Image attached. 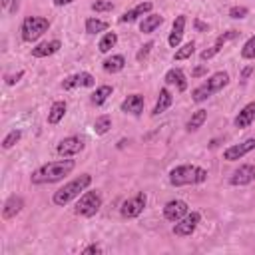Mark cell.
<instances>
[{"instance_id": "27", "label": "cell", "mask_w": 255, "mask_h": 255, "mask_svg": "<svg viewBox=\"0 0 255 255\" xmlns=\"http://www.w3.org/2000/svg\"><path fill=\"white\" fill-rule=\"evenodd\" d=\"M112 92H114V88H112V86H106V84H104V86H98L90 100H92V104H94V106H102V104L112 96Z\"/></svg>"}, {"instance_id": "19", "label": "cell", "mask_w": 255, "mask_h": 255, "mask_svg": "<svg viewBox=\"0 0 255 255\" xmlns=\"http://www.w3.org/2000/svg\"><path fill=\"white\" fill-rule=\"evenodd\" d=\"M183 32H185V16L179 14V16L173 20V28H171L169 38H167V42H169L171 48H177V46H179V42H181V38H183Z\"/></svg>"}, {"instance_id": "44", "label": "cell", "mask_w": 255, "mask_h": 255, "mask_svg": "<svg viewBox=\"0 0 255 255\" xmlns=\"http://www.w3.org/2000/svg\"><path fill=\"white\" fill-rule=\"evenodd\" d=\"M8 2H10V0H2V6H4V8H8Z\"/></svg>"}, {"instance_id": "9", "label": "cell", "mask_w": 255, "mask_h": 255, "mask_svg": "<svg viewBox=\"0 0 255 255\" xmlns=\"http://www.w3.org/2000/svg\"><path fill=\"white\" fill-rule=\"evenodd\" d=\"M253 149H255V137H249V139H245V141H241V143L229 145V147L223 151V159H227V161H237V159H241L243 155H247V153L253 151Z\"/></svg>"}, {"instance_id": "36", "label": "cell", "mask_w": 255, "mask_h": 255, "mask_svg": "<svg viewBox=\"0 0 255 255\" xmlns=\"http://www.w3.org/2000/svg\"><path fill=\"white\" fill-rule=\"evenodd\" d=\"M151 48H153V42H147L145 46H141V50L135 54V60H137V62H143V60L147 58V54H149Z\"/></svg>"}, {"instance_id": "11", "label": "cell", "mask_w": 255, "mask_h": 255, "mask_svg": "<svg viewBox=\"0 0 255 255\" xmlns=\"http://www.w3.org/2000/svg\"><path fill=\"white\" fill-rule=\"evenodd\" d=\"M187 211H189V207H187V203L183 199H171V201H167L163 205V217L167 221H171V223L179 221Z\"/></svg>"}, {"instance_id": "17", "label": "cell", "mask_w": 255, "mask_h": 255, "mask_svg": "<svg viewBox=\"0 0 255 255\" xmlns=\"http://www.w3.org/2000/svg\"><path fill=\"white\" fill-rule=\"evenodd\" d=\"M24 207V199L20 195H10L6 201H4V207H2V217L4 219H12L16 217Z\"/></svg>"}, {"instance_id": "1", "label": "cell", "mask_w": 255, "mask_h": 255, "mask_svg": "<svg viewBox=\"0 0 255 255\" xmlns=\"http://www.w3.org/2000/svg\"><path fill=\"white\" fill-rule=\"evenodd\" d=\"M76 167L74 159H58V161H48L44 165H40L36 171H32L30 181L34 185H44V183H56L60 179H64L72 169Z\"/></svg>"}, {"instance_id": "35", "label": "cell", "mask_w": 255, "mask_h": 255, "mask_svg": "<svg viewBox=\"0 0 255 255\" xmlns=\"http://www.w3.org/2000/svg\"><path fill=\"white\" fill-rule=\"evenodd\" d=\"M249 14V10L245 8V6H233L231 10H229V16L231 18H245Z\"/></svg>"}, {"instance_id": "4", "label": "cell", "mask_w": 255, "mask_h": 255, "mask_svg": "<svg viewBox=\"0 0 255 255\" xmlns=\"http://www.w3.org/2000/svg\"><path fill=\"white\" fill-rule=\"evenodd\" d=\"M229 84V74L227 72H215V74H211L203 84H199L193 92H191V100L193 102H205L207 98H211L215 92H219V90H223L225 86Z\"/></svg>"}, {"instance_id": "43", "label": "cell", "mask_w": 255, "mask_h": 255, "mask_svg": "<svg viewBox=\"0 0 255 255\" xmlns=\"http://www.w3.org/2000/svg\"><path fill=\"white\" fill-rule=\"evenodd\" d=\"M56 6H68V4H72V2H76V0H52Z\"/></svg>"}, {"instance_id": "38", "label": "cell", "mask_w": 255, "mask_h": 255, "mask_svg": "<svg viewBox=\"0 0 255 255\" xmlns=\"http://www.w3.org/2000/svg\"><path fill=\"white\" fill-rule=\"evenodd\" d=\"M102 251H104V249H102L100 245H96V243H94V245H88L82 253H86V255H88V253H102Z\"/></svg>"}, {"instance_id": "23", "label": "cell", "mask_w": 255, "mask_h": 255, "mask_svg": "<svg viewBox=\"0 0 255 255\" xmlns=\"http://www.w3.org/2000/svg\"><path fill=\"white\" fill-rule=\"evenodd\" d=\"M171 102H173V98H171L169 90H167V88H161V90H159V96H157V102H155V106H153V110H151V116L163 114V112L171 106Z\"/></svg>"}, {"instance_id": "15", "label": "cell", "mask_w": 255, "mask_h": 255, "mask_svg": "<svg viewBox=\"0 0 255 255\" xmlns=\"http://www.w3.org/2000/svg\"><path fill=\"white\" fill-rule=\"evenodd\" d=\"M122 112L124 114H131V116H139L143 112V96L141 94H129L124 102H122Z\"/></svg>"}, {"instance_id": "26", "label": "cell", "mask_w": 255, "mask_h": 255, "mask_svg": "<svg viewBox=\"0 0 255 255\" xmlns=\"http://www.w3.org/2000/svg\"><path fill=\"white\" fill-rule=\"evenodd\" d=\"M205 120H207V112L205 110H197V112H193L191 114V118L187 120V131H197L203 124H205Z\"/></svg>"}, {"instance_id": "22", "label": "cell", "mask_w": 255, "mask_h": 255, "mask_svg": "<svg viewBox=\"0 0 255 255\" xmlns=\"http://www.w3.org/2000/svg\"><path fill=\"white\" fill-rule=\"evenodd\" d=\"M124 66H126V58L122 54H114V56H110V58H106L102 62V68L108 74H118V72L124 70Z\"/></svg>"}, {"instance_id": "37", "label": "cell", "mask_w": 255, "mask_h": 255, "mask_svg": "<svg viewBox=\"0 0 255 255\" xmlns=\"http://www.w3.org/2000/svg\"><path fill=\"white\" fill-rule=\"evenodd\" d=\"M22 76H24V72H22V70H20V72H16V74H12V76H6V84H8V86H14Z\"/></svg>"}, {"instance_id": "39", "label": "cell", "mask_w": 255, "mask_h": 255, "mask_svg": "<svg viewBox=\"0 0 255 255\" xmlns=\"http://www.w3.org/2000/svg\"><path fill=\"white\" fill-rule=\"evenodd\" d=\"M205 72H207V68H205V66H197V68L191 72V76H193V78H199V76H203Z\"/></svg>"}, {"instance_id": "32", "label": "cell", "mask_w": 255, "mask_h": 255, "mask_svg": "<svg viewBox=\"0 0 255 255\" xmlns=\"http://www.w3.org/2000/svg\"><path fill=\"white\" fill-rule=\"evenodd\" d=\"M20 137H22V131H20V129H12V131L2 139V147H4V149L14 147V145L20 141Z\"/></svg>"}, {"instance_id": "8", "label": "cell", "mask_w": 255, "mask_h": 255, "mask_svg": "<svg viewBox=\"0 0 255 255\" xmlns=\"http://www.w3.org/2000/svg\"><path fill=\"white\" fill-rule=\"evenodd\" d=\"M199 221H201L199 211H187L179 221H175V225H173V235H177V237H187V235H191V233L197 229Z\"/></svg>"}, {"instance_id": "40", "label": "cell", "mask_w": 255, "mask_h": 255, "mask_svg": "<svg viewBox=\"0 0 255 255\" xmlns=\"http://www.w3.org/2000/svg\"><path fill=\"white\" fill-rule=\"evenodd\" d=\"M253 70H255V66H247V68L241 72V80H247V78L251 76V72H253Z\"/></svg>"}, {"instance_id": "18", "label": "cell", "mask_w": 255, "mask_h": 255, "mask_svg": "<svg viewBox=\"0 0 255 255\" xmlns=\"http://www.w3.org/2000/svg\"><path fill=\"white\" fill-rule=\"evenodd\" d=\"M253 120H255V102H249V104L243 106L241 112L237 114V118H235V128L245 129V128H249V126L253 124Z\"/></svg>"}, {"instance_id": "5", "label": "cell", "mask_w": 255, "mask_h": 255, "mask_svg": "<svg viewBox=\"0 0 255 255\" xmlns=\"http://www.w3.org/2000/svg\"><path fill=\"white\" fill-rule=\"evenodd\" d=\"M48 28H50V20H48V18H42V16H26L24 22H22V26H20L22 40H24V42H34V40H38Z\"/></svg>"}, {"instance_id": "3", "label": "cell", "mask_w": 255, "mask_h": 255, "mask_svg": "<svg viewBox=\"0 0 255 255\" xmlns=\"http://www.w3.org/2000/svg\"><path fill=\"white\" fill-rule=\"evenodd\" d=\"M90 183H92V175H90V173H82V175L74 177L72 181H68L66 185H62L58 191H54L52 201H54L56 205L64 207V205H66V203H70L72 199L80 197V193H82L84 189H88V185H90Z\"/></svg>"}, {"instance_id": "13", "label": "cell", "mask_w": 255, "mask_h": 255, "mask_svg": "<svg viewBox=\"0 0 255 255\" xmlns=\"http://www.w3.org/2000/svg\"><path fill=\"white\" fill-rule=\"evenodd\" d=\"M60 86H62V90H74V88H78V86L92 88V86H96V80H94V76L88 74V72H78V74H72V76L64 78V82H62Z\"/></svg>"}, {"instance_id": "29", "label": "cell", "mask_w": 255, "mask_h": 255, "mask_svg": "<svg viewBox=\"0 0 255 255\" xmlns=\"http://www.w3.org/2000/svg\"><path fill=\"white\" fill-rule=\"evenodd\" d=\"M116 44H118V34H116V32H106V34L102 36V40H100L98 48H100V52H102V54H106V52H110Z\"/></svg>"}, {"instance_id": "34", "label": "cell", "mask_w": 255, "mask_h": 255, "mask_svg": "<svg viewBox=\"0 0 255 255\" xmlns=\"http://www.w3.org/2000/svg\"><path fill=\"white\" fill-rule=\"evenodd\" d=\"M92 10L94 12H108V10H114V4L110 0H96V2H92Z\"/></svg>"}, {"instance_id": "28", "label": "cell", "mask_w": 255, "mask_h": 255, "mask_svg": "<svg viewBox=\"0 0 255 255\" xmlns=\"http://www.w3.org/2000/svg\"><path fill=\"white\" fill-rule=\"evenodd\" d=\"M108 28H110L108 22H104L100 18H88L86 20V32L88 34H100V32H106Z\"/></svg>"}, {"instance_id": "30", "label": "cell", "mask_w": 255, "mask_h": 255, "mask_svg": "<svg viewBox=\"0 0 255 255\" xmlns=\"http://www.w3.org/2000/svg\"><path fill=\"white\" fill-rule=\"evenodd\" d=\"M110 128H112V118L110 116H100V118H96V122H94V131L98 133V135H104V133H108L110 131Z\"/></svg>"}, {"instance_id": "6", "label": "cell", "mask_w": 255, "mask_h": 255, "mask_svg": "<svg viewBox=\"0 0 255 255\" xmlns=\"http://www.w3.org/2000/svg\"><path fill=\"white\" fill-rule=\"evenodd\" d=\"M100 207H102V195H100V191H84L78 197V203L74 207V213L76 215H82V217H92V215L98 213Z\"/></svg>"}, {"instance_id": "7", "label": "cell", "mask_w": 255, "mask_h": 255, "mask_svg": "<svg viewBox=\"0 0 255 255\" xmlns=\"http://www.w3.org/2000/svg\"><path fill=\"white\" fill-rule=\"evenodd\" d=\"M145 203H147V195H145L143 191H137L133 197H129V199H126V201L122 203L120 213H122V217H126V219H133V217L141 215Z\"/></svg>"}, {"instance_id": "14", "label": "cell", "mask_w": 255, "mask_h": 255, "mask_svg": "<svg viewBox=\"0 0 255 255\" xmlns=\"http://www.w3.org/2000/svg\"><path fill=\"white\" fill-rule=\"evenodd\" d=\"M251 181H255V167L249 165V163L239 165V167L231 173V177H229V183H231V185H247V183H251Z\"/></svg>"}, {"instance_id": "2", "label": "cell", "mask_w": 255, "mask_h": 255, "mask_svg": "<svg viewBox=\"0 0 255 255\" xmlns=\"http://www.w3.org/2000/svg\"><path fill=\"white\" fill-rule=\"evenodd\" d=\"M205 179H207V171L199 165H177L169 171V183L173 187L195 185V183H203Z\"/></svg>"}, {"instance_id": "12", "label": "cell", "mask_w": 255, "mask_h": 255, "mask_svg": "<svg viewBox=\"0 0 255 255\" xmlns=\"http://www.w3.org/2000/svg\"><path fill=\"white\" fill-rule=\"evenodd\" d=\"M239 36V32L237 30H227V32H223L221 36H217V40H215V44L211 46V48H207V50H203L201 54H199V58L205 62V60H211L215 54H219V50L227 44V42H231V40H235Z\"/></svg>"}, {"instance_id": "42", "label": "cell", "mask_w": 255, "mask_h": 255, "mask_svg": "<svg viewBox=\"0 0 255 255\" xmlns=\"http://www.w3.org/2000/svg\"><path fill=\"white\" fill-rule=\"evenodd\" d=\"M195 28H197L199 32H205V30H207V24H203L201 20H195Z\"/></svg>"}, {"instance_id": "31", "label": "cell", "mask_w": 255, "mask_h": 255, "mask_svg": "<svg viewBox=\"0 0 255 255\" xmlns=\"http://www.w3.org/2000/svg\"><path fill=\"white\" fill-rule=\"evenodd\" d=\"M193 52H195V42H187V44H183L175 54H173V60H187V58H191L193 56Z\"/></svg>"}, {"instance_id": "20", "label": "cell", "mask_w": 255, "mask_h": 255, "mask_svg": "<svg viewBox=\"0 0 255 255\" xmlns=\"http://www.w3.org/2000/svg\"><path fill=\"white\" fill-rule=\"evenodd\" d=\"M163 80H165V84L175 86L179 92H185V90H187V80H185V74H183L179 68H171V70H167Z\"/></svg>"}, {"instance_id": "21", "label": "cell", "mask_w": 255, "mask_h": 255, "mask_svg": "<svg viewBox=\"0 0 255 255\" xmlns=\"http://www.w3.org/2000/svg\"><path fill=\"white\" fill-rule=\"evenodd\" d=\"M60 48H62V42H60V40L42 42V44H38L36 48H32V56H34V58H46V56L56 54Z\"/></svg>"}, {"instance_id": "16", "label": "cell", "mask_w": 255, "mask_h": 255, "mask_svg": "<svg viewBox=\"0 0 255 255\" xmlns=\"http://www.w3.org/2000/svg\"><path fill=\"white\" fill-rule=\"evenodd\" d=\"M151 8H153V4H151V2H141V4L133 6L131 10L124 12V14L120 16V22H122V24H129V22H135L139 16H143V14H149V12H151Z\"/></svg>"}, {"instance_id": "10", "label": "cell", "mask_w": 255, "mask_h": 255, "mask_svg": "<svg viewBox=\"0 0 255 255\" xmlns=\"http://www.w3.org/2000/svg\"><path fill=\"white\" fill-rule=\"evenodd\" d=\"M82 149H84V139L78 137V135H68V137H64V139L58 143V147H56V151H58L62 157H72V155L80 153Z\"/></svg>"}, {"instance_id": "41", "label": "cell", "mask_w": 255, "mask_h": 255, "mask_svg": "<svg viewBox=\"0 0 255 255\" xmlns=\"http://www.w3.org/2000/svg\"><path fill=\"white\" fill-rule=\"evenodd\" d=\"M18 6H20V0H12V4H10V8H8V12H10V14H16V12H18Z\"/></svg>"}, {"instance_id": "25", "label": "cell", "mask_w": 255, "mask_h": 255, "mask_svg": "<svg viewBox=\"0 0 255 255\" xmlns=\"http://www.w3.org/2000/svg\"><path fill=\"white\" fill-rule=\"evenodd\" d=\"M163 24V16H159V14H147L143 20H141V24H139V30L143 32V34H151L157 26H161Z\"/></svg>"}, {"instance_id": "33", "label": "cell", "mask_w": 255, "mask_h": 255, "mask_svg": "<svg viewBox=\"0 0 255 255\" xmlns=\"http://www.w3.org/2000/svg\"><path fill=\"white\" fill-rule=\"evenodd\" d=\"M241 56H243L245 60H255V36H251V38L243 44V48H241Z\"/></svg>"}, {"instance_id": "24", "label": "cell", "mask_w": 255, "mask_h": 255, "mask_svg": "<svg viewBox=\"0 0 255 255\" xmlns=\"http://www.w3.org/2000/svg\"><path fill=\"white\" fill-rule=\"evenodd\" d=\"M66 110H68V106H66V102H62V100H58V102H54L52 106H50V112H48V124H58L64 116H66Z\"/></svg>"}]
</instances>
